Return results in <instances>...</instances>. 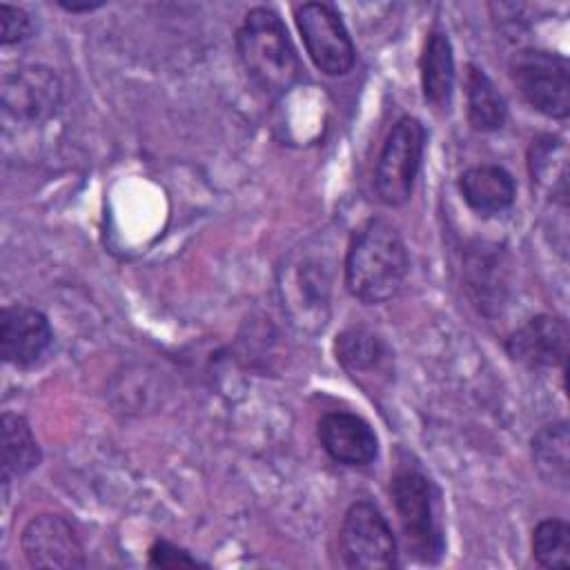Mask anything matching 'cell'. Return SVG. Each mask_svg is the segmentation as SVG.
<instances>
[{"mask_svg": "<svg viewBox=\"0 0 570 570\" xmlns=\"http://www.w3.org/2000/svg\"><path fill=\"white\" fill-rule=\"evenodd\" d=\"M318 441L327 456L350 468L370 465L379 454V439L372 425L352 412H327L318 421Z\"/></svg>", "mask_w": 570, "mask_h": 570, "instance_id": "13", "label": "cell"}, {"mask_svg": "<svg viewBox=\"0 0 570 570\" xmlns=\"http://www.w3.org/2000/svg\"><path fill=\"white\" fill-rule=\"evenodd\" d=\"M528 169L532 185L566 207L568 203V151L559 136H541L528 149Z\"/></svg>", "mask_w": 570, "mask_h": 570, "instance_id": "16", "label": "cell"}, {"mask_svg": "<svg viewBox=\"0 0 570 570\" xmlns=\"http://www.w3.org/2000/svg\"><path fill=\"white\" fill-rule=\"evenodd\" d=\"M532 557L541 568L570 566V528L561 519H543L532 532Z\"/></svg>", "mask_w": 570, "mask_h": 570, "instance_id": "22", "label": "cell"}, {"mask_svg": "<svg viewBox=\"0 0 570 570\" xmlns=\"http://www.w3.org/2000/svg\"><path fill=\"white\" fill-rule=\"evenodd\" d=\"M425 151V127L412 116L399 118L383 140L374 187L376 196L387 207H401L410 200L414 180L421 169Z\"/></svg>", "mask_w": 570, "mask_h": 570, "instance_id": "5", "label": "cell"}, {"mask_svg": "<svg viewBox=\"0 0 570 570\" xmlns=\"http://www.w3.org/2000/svg\"><path fill=\"white\" fill-rule=\"evenodd\" d=\"M390 494L407 552L419 563H439L445 550V537L439 519V492L434 483L421 472L405 470L394 474Z\"/></svg>", "mask_w": 570, "mask_h": 570, "instance_id": "3", "label": "cell"}, {"mask_svg": "<svg viewBox=\"0 0 570 570\" xmlns=\"http://www.w3.org/2000/svg\"><path fill=\"white\" fill-rule=\"evenodd\" d=\"M503 267V254L497 245L479 243L476 247H470L465 256V278L479 309L488 312V305H501L505 289Z\"/></svg>", "mask_w": 570, "mask_h": 570, "instance_id": "19", "label": "cell"}, {"mask_svg": "<svg viewBox=\"0 0 570 570\" xmlns=\"http://www.w3.org/2000/svg\"><path fill=\"white\" fill-rule=\"evenodd\" d=\"M421 89L425 102L434 109H448L454 91V53L443 29H432L419 60Z\"/></svg>", "mask_w": 570, "mask_h": 570, "instance_id": "15", "label": "cell"}, {"mask_svg": "<svg viewBox=\"0 0 570 570\" xmlns=\"http://www.w3.org/2000/svg\"><path fill=\"white\" fill-rule=\"evenodd\" d=\"M2 445H0V465L2 483L9 485L13 479L29 474L42 459L40 445L31 432V425L22 414L4 412L0 419Z\"/></svg>", "mask_w": 570, "mask_h": 570, "instance_id": "18", "label": "cell"}, {"mask_svg": "<svg viewBox=\"0 0 570 570\" xmlns=\"http://www.w3.org/2000/svg\"><path fill=\"white\" fill-rule=\"evenodd\" d=\"M334 354L341 367L352 376H372L383 372L390 363L385 341L367 327H347L334 341Z\"/></svg>", "mask_w": 570, "mask_h": 570, "instance_id": "17", "label": "cell"}, {"mask_svg": "<svg viewBox=\"0 0 570 570\" xmlns=\"http://www.w3.org/2000/svg\"><path fill=\"white\" fill-rule=\"evenodd\" d=\"M510 78L523 100L548 118L563 120L570 114V65L561 53L546 49H519L508 62Z\"/></svg>", "mask_w": 570, "mask_h": 570, "instance_id": "4", "label": "cell"}, {"mask_svg": "<svg viewBox=\"0 0 570 570\" xmlns=\"http://www.w3.org/2000/svg\"><path fill=\"white\" fill-rule=\"evenodd\" d=\"M341 557L354 570H390L399 566L396 539L383 512L370 501H356L347 508L341 534Z\"/></svg>", "mask_w": 570, "mask_h": 570, "instance_id": "6", "label": "cell"}, {"mask_svg": "<svg viewBox=\"0 0 570 570\" xmlns=\"http://www.w3.org/2000/svg\"><path fill=\"white\" fill-rule=\"evenodd\" d=\"M58 4H60L65 11H69V13H87V11H94V9L102 7V2H89V0H85V2H67V0H58Z\"/></svg>", "mask_w": 570, "mask_h": 570, "instance_id": "25", "label": "cell"}, {"mask_svg": "<svg viewBox=\"0 0 570 570\" xmlns=\"http://www.w3.org/2000/svg\"><path fill=\"white\" fill-rule=\"evenodd\" d=\"M281 296L292 321L303 330H323L330 309L332 274L323 258L303 254L281 269Z\"/></svg>", "mask_w": 570, "mask_h": 570, "instance_id": "8", "label": "cell"}, {"mask_svg": "<svg viewBox=\"0 0 570 570\" xmlns=\"http://www.w3.org/2000/svg\"><path fill=\"white\" fill-rule=\"evenodd\" d=\"M294 20L312 62L327 76H343L352 69L356 51L341 13L325 2H303Z\"/></svg>", "mask_w": 570, "mask_h": 570, "instance_id": "7", "label": "cell"}, {"mask_svg": "<svg viewBox=\"0 0 570 570\" xmlns=\"http://www.w3.org/2000/svg\"><path fill=\"white\" fill-rule=\"evenodd\" d=\"M345 285L367 305L394 298L407 276L410 256L399 229L385 218L365 220L345 252Z\"/></svg>", "mask_w": 570, "mask_h": 570, "instance_id": "1", "label": "cell"}, {"mask_svg": "<svg viewBox=\"0 0 570 570\" xmlns=\"http://www.w3.org/2000/svg\"><path fill=\"white\" fill-rule=\"evenodd\" d=\"M532 463L539 476L566 490L570 483V430L568 421H554L532 436Z\"/></svg>", "mask_w": 570, "mask_h": 570, "instance_id": "20", "label": "cell"}, {"mask_svg": "<svg viewBox=\"0 0 570 570\" xmlns=\"http://www.w3.org/2000/svg\"><path fill=\"white\" fill-rule=\"evenodd\" d=\"M20 548L31 568L73 570L87 563L76 528L60 514L33 517L20 534Z\"/></svg>", "mask_w": 570, "mask_h": 570, "instance_id": "10", "label": "cell"}, {"mask_svg": "<svg viewBox=\"0 0 570 570\" xmlns=\"http://www.w3.org/2000/svg\"><path fill=\"white\" fill-rule=\"evenodd\" d=\"M149 566L154 568H198L205 566L196 557H191L185 548H178L165 539H158L149 548Z\"/></svg>", "mask_w": 570, "mask_h": 570, "instance_id": "24", "label": "cell"}, {"mask_svg": "<svg viewBox=\"0 0 570 570\" xmlns=\"http://www.w3.org/2000/svg\"><path fill=\"white\" fill-rule=\"evenodd\" d=\"M2 114L16 122H45L60 109L62 82L42 65L18 67L2 78Z\"/></svg>", "mask_w": 570, "mask_h": 570, "instance_id": "9", "label": "cell"}, {"mask_svg": "<svg viewBox=\"0 0 570 570\" xmlns=\"http://www.w3.org/2000/svg\"><path fill=\"white\" fill-rule=\"evenodd\" d=\"M459 191L472 212L494 216L514 203L517 183L512 174L499 165H476L459 176Z\"/></svg>", "mask_w": 570, "mask_h": 570, "instance_id": "14", "label": "cell"}, {"mask_svg": "<svg viewBox=\"0 0 570 570\" xmlns=\"http://www.w3.org/2000/svg\"><path fill=\"white\" fill-rule=\"evenodd\" d=\"M236 51L247 78L269 98L287 94L303 78V62L283 18L269 7H254L236 31Z\"/></svg>", "mask_w": 570, "mask_h": 570, "instance_id": "2", "label": "cell"}, {"mask_svg": "<svg viewBox=\"0 0 570 570\" xmlns=\"http://www.w3.org/2000/svg\"><path fill=\"white\" fill-rule=\"evenodd\" d=\"M33 33L31 16L13 4H0V40L4 47L20 45Z\"/></svg>", "mask_w": 570, "mask_h": 570, "instance_id": "23", "label": "cell"}, {"mask_svg": "<svg viewBox=\"0 0 570 570\" xmlns=\"http://www.w3.org/2000/svg\"><path fill=\"white\" fill-rule=\"evenodd\" d=\"M53 330L45 312L13 303L0 312V356L16 367L36 365L51 347Z\"/></svg>", "mask_w": 570, "mask_h": 570, "instance_id": "12", "label": "cell"}, {"mask_svg": "<svg viewBox=\"0 0 570 570\" xmlns=\"http://www.w3.org/2000/svg\"><path fill=\"white\" fill-rule=\"evenodd\" d=\"M568 341L570 330L563 316L537 314L505 338V352L512 361L530 370L563 367Z\"/></svg>", "mask_w": 570, "mask_h": 570, "instance_id": "11", "label": "cell"}, {"mask_svg": "<svg viewBox=\"0 0 570 570\" xmlns=\"http://www.w3.org/2000/svg\"><path fill=\"white\" fill-rule=\"evenodd\" d=\"M468 120L476 131H499L508 118V105L492 78L476 65H468L465 73Z\"/></svg>", "mask_w": 570, "mask_h": 570, "instance_id": "21", "label": "cell"}]
</instances>
